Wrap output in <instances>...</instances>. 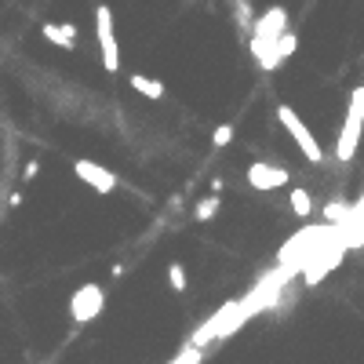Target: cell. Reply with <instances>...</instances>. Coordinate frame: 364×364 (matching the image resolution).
I'll list each match as a JSON object with an SVG mask.
<instances>
[{"mask_svg":"<svg viewBox=\"0 0 364 364\" xmlns=\"http://www.w3.org/2000/svg\"><path fill=\"white\" fill-rule=\"evenodd\" d=\"M360 124H364V88H357L353 99H350L346 124H342V135H339V146H335V157L339 161H353L357 142H360Z\"/></svg>","mask_w":364,"mask_h":364,"instance_id":"cell-1","label":"cell"},{"mask_svg":"<svg viewBox=\"0 0 364 364\" xmlns=\"http://www.w3.org/2000/svg\"><path fill=\"white\" fill-rule=\"evenodd\" d=\"M95 33H99V44H102L106 73H117L120 70V48H117V33H113V11L106 4L95 8Z\"/></svg>","mask_w":364,"mask_h":364,"instance_id":"cell-2","label":"cell"},{"mask_svg":"<svg viewBox=\"0 0 364 364\" xmlns=\"http://www.w3.org/2000/svg\"><path fill=\"white\" fill-rule=\"evenodd\" d=\"M102 306H106L102 284H84V288L73 291V299H70V320H73V325H92V320L102 313Z\"/></svg>","mask_w":364,"mask_h":364,"instance_id":"cell-3","label":"cell"},{"mask_svg":"<svg viewBox=\"0 0 364 364\" xmlns=\"http://www.w3.org/2000/svg\"><path fill=\"white\" fill-rule=\"evenodd\" d=\"M277 120H281V124L288 127V132H291V139L299 142V149L306 153V161H310V164H320V161H325V153H320V146H317L313 132H310V127H306L303 120H299V113L291 110V106H277Z\"/></svg>","mask_w":364,"mask_h":364,"instance_id":"cell-4","label":"cell"},{"mask_svg":"<svg viewBox=\"0 0 364 364\" xmlns=\"http://www.w3.org/2000/svg\"><path fill=\"white\" fill-rule=\"evenodd\" d=\"M73 175L84 179L88 186H95L99 194H113V189H117V175H113V171L102 168V164H92V161H77L73 164Z\"/></svg>","mask_w":364,"mask_h":364,"instance_id":"cell-5","label":"cell"},{"mask_svg":"<svg viewBox=\"0 0 364 364\" xmlns=\"http://www.w3.org/2000/svg\"><path fill=\"white\" fill-rule=\"evenodd\" d=\"M284 182H288V171L284 168H273V164H263V161L248 164V186H255V189H277V186H284Z\"/></svg>","mask_w":364,"mask_h":364,"instance_id":"cell-6","label":"cell"},{"mask_svg":"<svg viewBox=\"0 0 364 364\" xmlns=\"http://www.w3.org/2000/svg\"><path fill=\"white\" fill-rule=\"evenodd\" d=\"M40 33H44V40H51V44H58V48H73L77 44V30L62 26V23H44Z\"/></svg>","mask_w":364,"mask_h":364,"instance_id":"cell-7","label":"cell"},{"mask_svg":"<svg viewBox=\"0 0 364 364\" xmlns=\"http://www.w3.org/2000/svg\"><path fill=\"white\" fill-rule=\"evenodd\" d=\"M132 88L146 99H164V84L153 80V77H142V73H132Z\"/></svg>","mask_w":364,"mask_h":364,"instance_id":"cell-8","label":"cell"},{"mask_svg":"<svg viewBox=\"0 0 364 364\" xmlns=\"http://www.w3.org/2000/svg\"><path fill=\"white\" fill-rule=\"evenodd\" d=\"M310 208H313V201H310V194H306V189H291V211H295V215H310Z\"/></svg>","mask_w":364,"mask_h":364,"instance_id":"cell-9","label":"cell"},{"mask_svg":"<svg viewBox=\"0 0 364 364\" xmlns=\"http://www.w3.org/2000/svg\"><path fill=\"white\" fill-rule=\"evenodd\" d=\"M295 44H299V40H295V33H288V30H284V33H281V40H277V44H273V51H277V58H281V62H284V58H288V55L295 51Z\"/></svg>","mask_w":364,"mask_h":364,"instance_id":"cell-10","label":"cell"},{"mask_svg":"<svg viewBox=\"0 0 364 364\" xmlns=\"http://www.w3.org/2000/svg\"><path fill=\"white\" fill-rule=\"evenodd\" d=\"M168 281H171V288H175V291H186V266L182 263H171L168 266Z\"/></svg>","mask_w":364,"mask_h":364,"instance_id":"cell-11","label":"cell"},{"mask_svg":"<svg viewBox=\"0 0 364 364\" xmlns=\"http://www.w3.org/2000/svg\"><path fill=\"white\" fill-rule=\"evenodd\" d=\"M215 211H219V197H204V201H197V211H194V215H197L201 222H208Z\"/></svg>","mask_w":364,"mask_h":364,"instance_id":"cell-12","label":"cell"},{"mask_svg":"<svg viewBox=\"0 0 364 364\" xmlns=\"http://www.w3.org/2000/svg\"><path fill=\"white\" fill-rule=\"evenodd\" d=\"M230 142H233V124H219L211 132V146H230Z\"/></svg>","mask_w":364,"mask_h":364,"instance_id":"cell-13","label":"cell"},{"mask_svg":"<svg viewBox=\"0 0 364 364\" xmlns=\"http://www.w3.org/2000/svg\"><path fill=\"white\" fill-rule=\"evenodd\" d=\"M233 4H237V23H241V30H248V26H251V4H248V0H233Z\"/></svg>","mask_w":364,"mask_h":364,"instance_id":"cell-14","label":"cell"},{"mask_svg":"<svg viewBox=\"0 0 364 364\" xmlns=\"http://www.w3.org/2000/svg\"><path fill=\"white\" fill-rule=\"evenodd\" d=\"M325 215L335 222V219H342V215H346V208H342V204H328V211H325Z\"/></svg>","mask_w":364,"mask_h":364,"instance_id":"cell-15","label":"cell"},{"mask_svg":"<svg viewBox=\"0 0 364 364\" xmlns=\"http://www.w3.org/2000/svg\"><path fill=\"white\" fill-rule=\"evenodd\" d=\"M23 179H37V161H30V164H26V175H23Z\"/></svg>","mask_w":364,"mask_h":364,"instance_id":"cell-16","label":"cell"}]
</instances>
